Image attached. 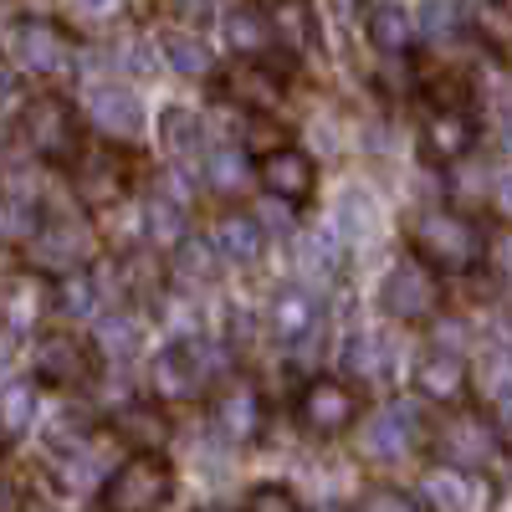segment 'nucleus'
<instances>
[{
	"label": "nucleus",
	"mask_w": 512,
	"mask_h": 512,
	"mask_svg": "<svg viewBox=\"0 0 512 512\" xmlns=\"http://www.w3.org/2000/svg\"><path fill=\"white\" fill-rule=\"evenodd\" d=\"M502 154L512 159V118H507V128H502Z\"/></svg>",
	"instance_id": "a18cd8bd"
},
{
	"label": "nucleus",
	"mask_w": 512,
	"mask_h": 512,
	"mask_svg": "<svg viewBox=\"0 0 512 512\" xmlns=\"http://www.w3.org/2000/svg\"><path fill=\"white\" fill-rule=\"evenodd\" d=\"M36 369L52 384H82L93 374V349L82 344L77 333H47L36 344Z\"/></svg>",
	"instance_id": "ddd939ff"
},
{
	"label": "nucleus",
	"mask_w": 512,
	"mask_h": 512,
	"mask_svg": "<svg viewBox=\"0 0 512 512\" xmlns=\"http://www.w3.org/2000/svg\"><path fill=\"white\" fill-rule=\"evenodd\" d=\"M31 256H36V267H52V272H72L88 262V251H93V236L82 221H67V216H41L36 236L26 241Z\"/></svg>",
	"instance_id": "1a4fd4ad"
},
{
	"label": "nucleus",
	"mask_w": 512,
	"mask_h": 512,
	"mask_svg": "<svg viewBox=\"0 0 512 512\" xmlns=\"http://www.w3.org/2000/svg\"><path fill=\"white\" fill-rule=\"evenodd\" d=\"M338 272H344V246H338L333 236H313V241L297 246V277H303L313 292L333 287Z\"/></svg>",
	"instance_id": "4be33fe9"
},
{
	"label": "nucleus",
	"mask_w": 512,
	"mask_h": 512,
	"mask_svg": "<svg viewBox=\"0 0 512 512\" xmlns=\"http://www.w3.org/2000/svg\"><path fill=\"white\" fill-rule=\"evenodd\" d=\"M359 441H364V451H369L374 461L410 456V451L420 446V415H415L405 400H395V405H384V410H374V415L364 420Z\"/></svg>",
	"instance_id": "9d476101"
},
{
	"label": "nucleus",
	"mask_w": 512,
	"mask_h": 512,
	"mask_svg": "<svg viewBox=\"0 0 512 512\" xmlns=\"http://www.w3.org/2000/svg\"><path fill=\"white\" fill-rule=\"evenodd\" d=\"M113 431L134 446V451H159V446L169 441V420H164L159 410H149V405H123V410L113 415Z\"/></svg>",
	"instance_id": "5701e85b"
},
{
	"label": "nucleus",
	"mask_w": 512,
	"mask_h": 512,
	"mask_svg": "<svg viewBox=\"0 0 512 512\" xmlns=\"http://www.w3.org/2000/svg\"><path fill=\"white\" fill-rule=\"evenodd\" d=\"M11 57L21 72L62 77V72H72V41L52 21H16L11 26Z\"/></svg>",
	"instance_id": "0eeeda50"
},
{
	"label": "nucleus",
	"mask_w": 512,
	"mask_h": 512,
	"mask_svg": "<svg viewBox=\"0 0 512 512\" xmlns=\"http://www.w3.org/2000/svg\"><path fill=\"white\" fill-rule=\"evenodd\" d=\"M482 390L497 410L512 415V349H492L487 364H482Z\"/></svg>",
	"instance_id": "7c9ffc66"
},
{
	"label": "nucleus",
	"mask_w": 512,
	"mask_h": 512,
	"mask_svg": "<svg viewBox=\"0 0 512 512\" xmlns=\"http://www.w3.org/2000/svg\"><path fill=\"white\" fill-rule=\"evenodd\" d=\"M466 384H472V369H466L451 349H436L415 364V390L436 405H456L466 395Z\"/></svg>",
	"instance_id": "2eb2a0df"
},
{
	"label": "nucleus",
	"mask_w": 512,
	"mask_h": 512,
	"mask_svg": "<svg viewBox=\"0 0 512 512\" xmlns=\"http://www.w3.org/2000/svg\"><path fill=\"white\" fill-rule=\"evenodd\" d=\"M36 313H41L36 282H6V318H11V328H26Z\"/></svg>",
	"instance_id": "c9c22d12"
},
{
	"label": "nucleus",
	"mask_w": 512,
	"mask_h": 512,
	"mask_svg": "<svg viewBox=\"0 0 512 512\" xmlns=\"http://www.w3.org/2000/svg\"><path fill=\"white\" fill-rule=\"evenodd\" d=\"M205 175H210V185H216L221 195H241L246 190V164H241V154H226V149H216V154H205Z\"/></svg>",
	"instance_id": "2f4dec72"
},
{
	"label": "nucleus",
	"mask_w": 512,
	"mask_h": 512,
	"mask_svg": "<svg viewBox=\"0 0 512 512\" xmlns=\"http://www.w3.org/2000/svg\"><path fill=\"white\" fill-rule=\"evenodd\" d=\"M175 11L190 16V21H200V16H205V0H175Z\"/></svg>",
	"instance_id": "c03bdc74"
},
{
	"label": "nucleus",
	"mask_w": 512,
	"mask_h": 512,
	"mask_svg": "<svg viewBox=\"0 0 512 512\" xmlns=\"http://www.w3.org/2000/svg\"><path fill=\"white\" fill-rule=\"evenodd\" d=\"M297 420L313 436H344L359 420V390H349L344 379H313L303 395H297Z\"/></svg>",
	"instance_id": "423d86ee"
},
{
	"label": "nucleus",
	"mask_w": 512,
	"mask_h": 512,
	"mask_svg": "<svg viewBox=\"0 0 512 512\" xmlns=\"http://www.w3.org/2000/svg\"><path fill=\"white\" fill-rule=\"evenodd\" d=\"M477 31L492 41V47H512V0H487L477 11Z\"/></svg>",
	"instance_id": "f704fd0d"
},
{
	"label": "nucleus",
	"mask_w": 512,
	"mask_h": 512,
	"mask_svg": "<svg viewBox=\"0 0 512 512\" xmlns=\"http://www.w3.org/2000/svg\"><path fill=\"white\" fill-rule=\"evenodd\" d=\"M21 139L31 144V154L41 159H72L77 154V123H72V108L52 93H41L21 108Z\"/></svg>",
	"instance_id": "39448f33"
},
{
	"label": "nucleus",
	"mask_w": 512,
	"mask_h": 512,
	"mask_svg": "<svg viewBox=\"0 0 512 512\" xmlns=\"http://www.w3.org/2000/svg\"><path fill=\"white\" fill-rule=\"evenodd\" d=\"M441 303V287H436V272L420 262V256H400V262L384 272L379 282V308L390 313L395 323H425Z\"/></svg>",
	"instance_id": "20e7f679"
},
{
	"label": "nucleus",
	"mask_w": 512,
	"mask_h": 512,
	"mask_svg": "<svg viewBox=\"0 0 512 512\" xmlns=\"http://www.w3.org/2000/svg\"><path fill=\"white\" fill-rule=\"evenodd\" d=\"M251 144H256V149H262V154H272V149H282V128H277V123L267 128L262 118H256V123H251Z\"/></svg>",
	"instance_id": "79ce46f5"
},
{
	"label": "nucleus",
	"mask_w": 512,
	"mask_h": 512,
	"mask_svg": "<svg viewBox=\"0 0 512 512\" xmlns=\"http://www.w3.org/2000/svg\"><path fill=\"white\" fill-rule=\"evenodd\" d=\"M482 256L492 262V272H497L502 282H512V231H502L492 246H482Z\"/></svg>",
	"instance_id": "ea45409f"
},
{
	"label": "nucleus",
	"mask_w": 512,
	"mask_h": 512,
	"mask_svg": "<svg viewBox=\"0 0 512 512\" xmlns=\"http://www.w3.org/2000/svg\"><path fill=\"white\" fill-rule=\"evenodd\" d=\"M272 333L282 338V344H308V338L318 333V308L308 292L287 287L277 303H272Z\"/></svg>",
	"instance_id": "412c9836"
},
{
	"label": "nucleus",
	"mask_w": 512,
	"mask_h": 512,
	"mask_svg": "<svg viewBox=\"0 0 512 512\" xmlns=\"http://www.w3.org/2000/svg\"><path fill=\"white\" fill-rule=\"evenodd\" d=\"M164 57H169V67L175 72H185V77H205L210 72V52H205V41L200 36H190V31H169L164 41Z\"/></svg>",
	"instance_id": "cd10ccee"
},
{
	"label": "nucleus",
	"mask_w": 512,
	"mask_h": 512,
	"mask_svg": "<svg viewBox=\"0 0 512 512\" xmlns=\"http://www.w3.org/2000/svg\"><path fill=\"white\" fill-rule=\"evenodd\" d=\"M62 308L88 313V308H93V282H88V277H67V282H62Z\"/></svg>",
	"instance_id": "a19ab883"
},
{
	"label": "nucleus",
	"mask_w": 512,
	"mask_h": 512,
	"mask_svg": "<svg viewBox=\"0 0 512 512\" xmlns=\"http://www.w3.org/2000/svg\"><path fill=\"white\" fill-rule=\"evenodd\" d=\"M410 236H415V256L436 272H466L482 256V231L461 210H420Z\"/></svg>",
	"instance_id": "f257e3e1"
},
{
	"label": "nucleus",
	"mask_w": 512,
	"mask_h": 512,
	"mask_svg": "<svg viewBox=\"0 0 512 512\" xmlns=\"http://www.w3.org/2000/svg\"><path fill=\"white\" fill-rule=\"evenodd\" d=\"M256 175H262L267 195H277L282 205H303V200H313V185H318L313 159H308L303 149H292V144L262 154V169H256Z\"/></svg>",
	"instance_id": "9b49d317"
},
{
	"label": "nucleus",
	"mask_w": 512,
	"mask_h": 512,
	"mask_svg": "<svg viewBox=\"0 0 512 512\" xmlns=\"http://www.w3.org/2000/svg\"><path fill=\"white\" fill-rule=\"evenodd\" d=\"M477 144V128L466 113H436L431 123H425V154H431L436 164H461L466 154H472Z\"/></svg>",
	"instance_id": "f3484780"
},
{
	"label": "nucleus",
	"mask_w": 512,
	"mask_h": 512,
	"mask_svg": "<svg viewBox=\"0 0 512 512\" xmlns=\"http://www.w3.org/2000/svg\"><path fill=\"white\" fill-rule=\"evenodd\" d=\"M226 41H231V52L236 57H267L277 47V31H272V16L262 11H251V6H236L226 11Z\"/></svg>",
	"instance_id": "aec40b11"
},
{
	"label": "nucleus",
	"mask_w": 512,
	"mask_h": 512,
	"mask_svg": "<svg viewBox=\"0 0 512 512\" xmlns=\"http://www.w3.org/2000/svg\"><path fill=\"white\" fill-rule=\"evenodd\" d=\"M205 379H210V349L205 344H175V349H164L154 364H149V384H154V395L169 400V405H185L205 390Z\"/></svg>",
	"instance_id": "6e6552de"
},
{
	"label": "nucleus",
	"mask_w": 512,
	"mask_h": 512,
	"mask_svg": "<svg viewBox=\"0 0 512 512\" xmlns=\"http://www.w3.org/2000/svg\"><path fill=\"white\" fill-rule=\"evenodd\" d=\"M272 6H277V0H272Z\"/></svg>",
	"instance_id": "49530a36"
},
{
	"label": "nucleus",
	"mask_w": 512,
	"mask_h": 512,
	"mask_svg": "<svg viewBox=\"0 0 512 512\" xmlns=\"http://www.w3.org/2000/svg\"><path fill=\"white\" fill-rule=\"evenodd\" d=\"M369 41L379 52H410V41H415V21H410V11H400V6H374L369 11Z\"/></svg>",
	"instance_id": "a878e982"
},
{
	"label": "nucleus",
	"mask_w": 512,
	"mask_h": 512,
	"mask_svg": "<svg viewBox=\"0 0 512 512\" xmlns=\"http://www.w3.org/2000/svg\"><path fill=\"white\" fill-rule=\"evenodd\" d=\"M425 492L441 512H482V487H477V472H461V466H446L425 477Z\"/></svg>",
	"instance_id": "6ab92c4d"
},
{
	"label": "nucleus",
	"mask_w": 512,
	"mask_h": 512,
	"mask_svg": "<svg viewBox=\"0 0 512 512\" xmlns=\"http://www.w3.org/2000/svg\"><path fill=\"white\" fill-rule=\"evenodd\" d=\"M144 231H149V246L175 251V246L185 241L190 221H185V210H180L175 200H149V210H144Z\"/></svg>",
	"instance_id": "bb28decb"
},
{
	"label": "nucleus",
	"mask_w": 512,
	"mask_h": 512,
	"mask_svg": "<svg viewBox=\"0 0 512 512\" xmlns=\"http://www.w3.org/2000/svg\"><path fill=\"white\" fill-rule=\"evenodd\" d=\"M246 512H303V502H297L287 487H256L246 497Z\"/></svg>",
	"instance_id": "58836bf2"
},
{
	"label": "nucleus",
	"mask_w": 512,
	"mask_h": 512,
	"mask_svg": "<svg viewBox=\"0 0 512 512\" xmlns=\"http://www.w3.org/2000/svg\"><path fill=\"white\" fill-rule=\"evenodd\" d=\"M72 190H77L82 205H118V195L128 190V164L108 149L82 154L77 169H72Z\"/></svg>",
	"instance_id": "f8f14e48"
},
{
	"label": "nucleus",
	"mask_w": 512,
	"mask_h": 512,
	"mask_svg": "<svg viewBox=\"0 0 512 512\" xmlns=\"http://www.w3.org/2000/svg\"><path fill=\"white\" fill-rule=\"evenodd\" d=\"M456 26H461V0H425V6H420V31L425 36L446 41Z\"/></svg>",
	"instance_id": "72a5a7b5"
},
{
	"label": "nucleus",
	"mask_w": 512,
	"mask_h": 512,
	"mask_svg": "<svg viewBox=\"0 0 512 512\" xmlns=\"http://www.w3.org/2000/svg\"><path fill=\"white\" fill-rule=\"evenodd\" d=\"M62 6L77 26H113V21H123L128 0H62Z\"/></svg>",
	"instance_id": "473e14b6"
},
{
	"label": "nucleus",
	"mask_w": 512,
	"mask_h": 512,
	"mask_svg": "<svg viewBox=\"0 0 512 512\" xmlns=\"http://www.w3.org/2000/svg\"><path fill=\"white\" fill-rule=\"evenodd\" d=\"M210 246H216V256L221 262H236V267H251L256 256H262V246H267V236H262V226H256L251 216H221L216 221V236H210Z\"/></svg>",
	"instance_id": "a211bd4d"
},
{
	"label": "nucleus",
	"mask_w": 512,
	"mask_h": 512,
	"mask_svg": "<svg viewBox=\"0 0 512 512\" xmlns=\"http://www.w3.org/2000/svg\"><path fill=\"white\" fill-rule=\"evenodd\" d=\"M436 451L446 466H461V472H487L502 451V436L497 425L477 410H451L441 425H436Z\"/></svg>",
	"instance_id": "7ed1b4c3"
},
{
	"label": "nucleus",
	"mask_w": 512,
	"mask_h": 512,
	"mask_svg": "<svg viewBox=\"0 0 512 512\" xmlns=\"http://www.w3.org/2000/svg\"><path fill=\"white\" fill-rule=\"evenodd\" d=\"M98 338H103V349H108V354L128 359V354L139 349V323L128 318V313H113V318L103 323V333H98Z\"/></svg>",
	"instance_id": "e433bc0d"
},
{
	"label": "nucleus",
	"mask_w": 512,
	"mask_h": 512,
	"mask_svg": "<svg viewBox=\"0 0 512 512\" xmlns=\"http://www.w3.org/2000/svg\"><path fill=\"white\" fill-rule=\"evenodd\" d=\"M226 93L236 98V103H246V108H272L277 103V77L262 67V57H246L241 67H231V77H226Z\"/></svg>",
	"instance_id": "b1692460"
},
{
	"label": "nucleus",
	"mask_w": 512,
	"mask_h": 512,
	"mask_svg": "<svg viewBox=\"0 0 512 512\" xmlns=\"http://www.w3.org/2000/svg\"><path fill=\"white\" fill-rule=\"evenodd\" d=\"M216 425L231 446H251L256 436L267 431V410H262V395L251 384H231V395H221L216 405Z\"/></svg>",
	"instance_id": "4468645a"
},
{
	"label": "nucleus",
	"mask_w": 512,
	"mask_h": 512,
	"mask_svg": "<svg viewBox=\"0 0 512 512\" xmlns=\"http://www.w3.org/2000/svg\"><path fill=\"white\" fill-rule=\"evenodd\" d=\"M390 364H395V349L384 344V338H374V333H364V338H354V344H349V369L364 374V379H384V374H390Z\"/></svg>",
	"instance_id": "c85d7f7f"
},
{
	"label": "nucleus",
	"mask_w": 512,
	"mask_h": 512,
	"mask_svg": "<svg viewBox=\"0 0 512 512\" xmlns=\"http://www.w3.org/2000/svg\"><path fill=\"white\" fill-rule=\"evenodd\" d=\"M169 487H175L169 482V461L159 451H139L103 482V507L108 512H159L169 502Z\"/></svg>",
	"instance_id": "f03ea898"
},
{
	"label": "nucleus",
	"mask_w": 512,
	"mask_h": 512,
	"mask_svg": "<svg viewBox=\"0 0 512 512\" xmlns=\"http://www.w3.org/2000/svg\"><path fill=\"white\" fill-rule=\"evenodd\" d=\"M492 200H497L502 216H512V175H502V180L492 185Z\"/></svg>",
	"instance_id": "37998d69"
},
{
	"label": "nucleus",
	"mask_w": 512,
	"mask_h": 512,
	"mask_svg": "<svg viewBox=\"0 0 512 512\" xmlns=\"http://www.w3.org/2000/svg\"><path fill=\"white\" fill-rule=\"evenodd\" d=\"M354 512H431V502L410 487H369V492H359Z\"/></svg>",
	"instance_id": "c756f323"
},
{
	"label": "nucleus",
	"mask_w": 512,
	"mask_h": 512,
	"mask_svg": "<svg viewBox=\"0 0 512 512\" xmlns=\"http://www.w3.org/2000/svg\"><path fill=\"white\" fill-rule=\"evenodd\" d=\"M164 149L175 154L185 169H200V164H205L200 118H195V113H185V108H169V113H164Z\"/></svg>",
	"instance_id": "393cba45"
},
{
	"label": "nucleus",
	"mask_w": 512,
	"mask_h": 512,
	"mask_svg": "<svg viewBox=\"0 0 512 512\" xmlns=\"http://www.w3.org/2000/svg\"><path fill=\"white\" fill-rule=\"evenodd\" d=\"M0 425H6L11 436L31 425V390H26V384H11V390L0 395Z\"/></svg>",
	"instance_id": "4c0bfd02"
},
{
	"label": "nucleus",
	"mask_w": 512,
	"mask_h": 512,
	"mask_svg": "<svg viewBox=\"0 0 512 512\" xmlns=\"http://www.w3.org/2000/svg\"><path fill=\"white\" fill-rule=\"evenodd\" d=\"M88 118L103 128L108 139H134L144 128V108L128 88H93L88 93Z\"/></svg>",
	"instance_id": "dca6fc26"
}]
</instances>
